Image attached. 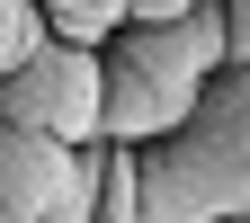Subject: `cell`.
Masks as SVG:
<instances>
[{"label":"cell","mask_w":250,"mask_h":223,"mask_svg":"<svg viewBox=\"0 0 250 223\" xmlns=\"http://www.w3.org/2000/svg\"><path fill=\"white\" fill-rule=\"evenodd\" d=\"M224 9V72H241L250 62V0H214Z\"/></svg>","instance_id":"7"},{"label":"cell","mask_w":250,"mask_h":223,"mask_svg":"<svg viewBox=\"0 0 250 223\" xmlns=\"http://www.w3.org/2000/svg\"><path fill=\"white\" fill-rule=\"evenodd\" d=\"M224 72V9L197 0L188 18H125L99 45V143H152L197 107V89Z\"/></svg>","instance_id":"2"},{"label":"cell","mask_w":250,"mask_h":223,"mask_svg":"<svg viewBox=\"0 0 250 223\" xmlns=\"http://www.w3.org/2000/svg\"><path fill=\"white\" fill-rule=\"evenodd\" d=\"M99 223H143V187H134V143L99 152Z\"/></svg>","instance_id":"6"},{"label":"cell","mask_w":250,"mask_h":223,"mask_svg":"<svg viewBox=\"0 0 250 223\" xmlns=\"http://www.w3.org/2000/svg\"><path fill=\"white\" fill-rule=\"evenodd\" d=\"M0 9H9V0H0Z\"/></svg>","instance_id":"10"},{"label":"cell","mask_w":250,"mask_h":223,"mask_svg":"<svg viewBox=\"0 0 250 223\" xmlns=\"http://www.w3.org/2000/svg\"><path fill=\"white\" fill-rule=\"evenodd\" d=\"M0 223H18V214H0Z\"/></svg>","instance_id":"9"},{"label":"cell","mask_w":250,"mask_h":223,"mask_svg":"<svg viewBox=\"0 0 250 223\" xmlns=\"http://www.w3.org/2000/svg\"><path fill=\"white\" fill-rule=\"evenodd\" d=\"M62 161H72V143L27 134V125H0V214L36 223V214H45V197L62 187Z\"/></svg>","instance_id":"4"},{"label":"cell","mask_w":250,"mask_h":223,"mask_svg":"<svg viewBox=\"0 0 250 223\" xmlns=\"http://www.w3.org/2000/svg\"><path fill=\"white\" fill-rule=\"evenodd\" d=\"M143 223H232L250 214V72H214L170 134L134 143Z\"/></svg>","instance_id":"1"},{"label":"cell","mask_w":250,"mask_h":223,"mask_svg":"<svg viewBox=\"0 0 250 223\" xmlns=\"http://www.w3.org/2000/svg\"><path fill=\"white\" fill-rule=\"evenodd\" d=\"M197 0H125V18H143V27H161V18H188Z\"/></svg>","instance_id":"8"},{"label":"cell","mask_w":250,"mask_h":223,"mask_svg":"<svg viewBox=\"0 0 250 223\" xmlns=\"http://www.w3.org/2000/svg\"><path fill=\"white\" fill-rule=\"evenodd\" d=\"M0 125H27V134H54V143H99V45L45 36L0 81Z\"/></svg>","instance_id":"3"},{"label":"cell","mask_w":250,"mask_h":223,"mask_svg":"<svg viewBox=\"0 0 250 223\" xmlns=\"http://www.w3.org/2000/svg\"><path fill=\"white\" fill-rule=\"evenodd\" d=\"M241 72H250V62H241Z\"/></svg>","instance_id":"11"},{"label":"cell","mask_w":250,"mask_h":223,"mask_svg":"<svg viewBox=\"0 0 250 223\" xmlns=\"http://www.w3.org/2000/svg\"><path fill=\"white\" fill-rule=\"evenodd\" d=\"M36 18H45V36H62V45H107L125 27V0H36Z\"/></svg>","instance_id":"5"}]
</instances>
